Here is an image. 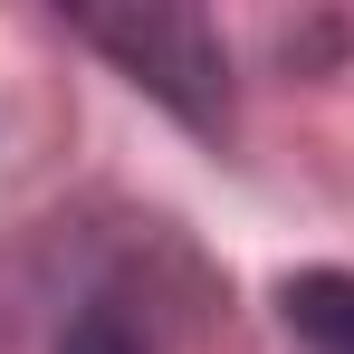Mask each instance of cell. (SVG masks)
I'll return each instance as SVG.
<instances>
[{
    "label": "cell",
    "mask_w": 354,
    "mask_h": 354,
    "mask_svg": "<svg viewBox=\"0 0 354 354\" xmlns=\"http://www.w3.org/2000/svg\"><path fill=\"white\" fill-rule=\"evenodd\" d=\"M58 354H144V345H134V335H124L115 316L96 306V316H77V326H67V335H58Z\"/></svg>",
    "instance_id": "cell-3"
},
{
    "label": "cell",
    "mask_w": 354,
    "mask_h": 354,
    "mask_svg": "<svg viewBox=\"0 0 354 354\" xmlns=\"http://www.w3.org/2000/svg\"><path fill=\"white\" fill-rule=\"evenodd\" d=\"M278 316L306 354H354V278L345 268H306L278 288Z\"/></svg>",
    "instance_id": "cell-2"
},
{
    "label": "cell",
    "mask_w": 354,
    "mask_h": 354,
    "mask_svg": "<svg viewBox=\"0 0 354 354\" xmlns=\"http://www.w3.org/2000/svg\"><path fill=\"white\" fill-rule=\"evenodd\" d=\"M77 39L106 48L192 134H221L230 124V58H221V39H211L201 10H163V0H144V10H77Z\"/></svg>",
    "instance_id": "cell-1"
}]
</instances>
